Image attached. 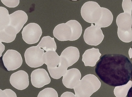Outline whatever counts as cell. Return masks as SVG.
<instances>
[{
	"label": "cell",
	"mask_w": 132,
	"mask_h": 97,
	"mask_svg": "<svg viewBox=\"0 0 132 97\" xmlns=\"http://www.w3.org/2000/svg\"><path fill=\"white\" fill-rule=\"evenodd\" d=\"M101 28L91 24L85 30L83 35L84 41L88 45L97 46L103 40L104 35Z\"/></svg>",
	"instance_id": "obj_6"
},
{
	"label": "cell",
	"mask_w": 132,
	"mask_h": 97,
	"mask_svg": "<svg viewBox=\"0 0 132 97\" xmlns=\"http://www.w3.org/2000/svg\"><path fill=\"white\" fill-rule=\"evenodd\" d=\"M102 14L98 21L95 23L100 28L110 26L112 23L113 16L111 12L108 9L102 7Z\"/></svg>",
	"instance_id": "obj_16"
},
{
	"label": "cell",
	"mask_w": 132,
	"mask_h": 97,
	"mask_svg": "<svg viewBox=\"0 0 132 97\" xmlns=\"http://www.w3.org/2000/svg\"><path fill=\"white\" fill-rule=\"evenodd\" d=\"M101 55L98 49L93 47L85 51L82 55V61L85 66L93 67L95 65Z\"/></svg>",
	"instance_id": "obj_13"
},
{
	"label": "cell",
	"mask_w": 132,
	"mask_h": 97,
	"mask_svg": "<svg viewBox=\"0 0 132 97\" xmlns=\"http://www.w3.org/2000/svg\"><path fill=\"white\" fill-rule=\"evenodd\" d=\"M44 50L38 46H32L27 48L24 53L25 62L31 67L36 68L44 64L43 56Z\"/></svg>",
	"instance_id": "obj_4"
},
{
	"label": "cell",
	"mask_w": 132,
	"mask_h": 97,
	"mask_svg": "<svg viewBox=\"0 0 132 97\" xmlns=\"http://www.w3.org/2000/svg\"><path fill=\"white\" fill-rule=\"evenodd\" d=\"M2 60L4 66L9 71L20 67L23 62L20 53L15 50L10 49L7 50L3 55Z\"/></svg>",
	"instance_id": "obj_7"
},
{
	"label": "cell",
	"mask_w": 132,
	"mask_h": 97,
	"mask_svg": "<svg viewBox=\"0 0 132 97\" xmlns=\"http://www.w3.org/2000/svg\"><path fill=\"white\" fill-rule=\"evenodd\" d=\"M122 7L124 13L132 15V2L131 0H123Z\"/></svg>",
	"instance_id": "obj_24"
},
{
	"label": "cell",
	"mask_w": 132,
	"mask_h": 97,
	"mask_svg": "<svg viewBox=\"0 0 132 97\" xmlns=\"http://www.w3.org/2000/svg\"><path fill=\"white\" fill-rule=\"evenodd\" d=\"M16 36L11 35L4 29L0 31V41L6 43H9L13 41Z\"/></svg>",
	"instance_id": "obj_23"
},
{
	"label": "cell",
	"mask_w": 132,
	"mask_h": 97,
	"mask_svg": "<svg viewBox=\"0 0 132 97\" xmlns=\"http://www.w3.org/2000/svg\"><path fill=\"white\" fill-rule=\"evenodd\" d=\"M79 54V51L77 47L72 46L68 47L61 54L60 63L68 68L78 61Z\"/></svg>",
	"instance_id": "obj_8"
},
{
	"label": "cell",
	"mask_w": 132,
	"mask_h": 97,
	"mask_svg": "<svg viewBox=\"0 0 132 97\" xmlns=\"http://www.w3.org/2000/svg\"><path fill=\"white\" fill-rule=\"evenodd\" d=\"M4 90L6 93L7 97H17L16 93L11 89H6Z\"/></svg>",
	"instance_id": "obj_26"
},
{
	"label": "cell",
	"mask_w": 132,
	"mask_h": 97,
	"mask_svg": "<svg viewBox=\"0 0 132 97\" xmlns=\"http://www.w3.org/2000/svg\"><path fill=\"white\" fill-rule=\"evenodd\" d=\"M32 85L36 88H40L49 84L51 79L45 70L39 68L34 70L31 75Z\"/></svg>",
	"instance_id": "obj_10"
},
{
	"label": "cell",
	"mask_w": 132,
	"mask_h": 97,
	"mask_svg": "<svg viewBox=\"0 0 132 97\" xmlns=\"http://www.w3.org/2000/svg\"><path fill=\"white\" fill-rule=\"evenodd\" d=\"M46 52L50 51H55L57 48L56 43L54 38L49 36H44L37 45Z\"/></svg>",
	"instance_id": "obj_17"
},
{
	"label": "cell",
	"mask_w": 132,
	"mask_h": 97,
	"mask_svg": "<svg viewBox=\"0 0 132 97\" xmlns=\"http://www.w3.org/2000/svg\"><path fill=\"white\" fill-rule=\"evenodd\" d=\"M43 60L44 64L47 67L53 68L57 66L60 62V56L55 51H50L44 53L43 56Z\"/></svg>",
	"instance_id": "obj_15"
},
{
	"label": "cell",
	"mask_w": 132,
	"mask_h": 97,
	"mask_svg": "<svg viewBox=\"0 0 132 97\" xmlns=\"http://www.w3.org/2000/svg\"><path fill=\"white\" fill-rule=\"evenodd\" d=\"M37 97H58L57 91L51 88H46L40 91Z\"/></svg>",
	"instance_id": "obj_22"
},
{
	"label": "cell",
	"mask_w": 132,
	"mask_h": 97,
	"mask_svg": "<svg viewBox=\"0 0 132 97\" xmlns=\"http://www.w3.org/2000/svg\"><path fill=\"white\" fill-rule=\"evenodd\" d=\"M9 16L10 22L9 25L14 28L18 34L27 22V15L24 11L19 10L9 14Z\"/></svg>",
	"instance_id": "obj_12"
},
{
	"label": "cell",
	"mask_w": 132,
	"mask_h": 97,
	"mask_svg": "<svg viewBox=\"0 0 132 97\" xmlns=\"http://www.w3.org/2000/svg\"><path fill=\"white\" fill-rule=\"evenodd\" d=\"M118 36L123 42L129 43L132 40V31H123L118 29Z\"/></svg>",
	"instance_id": "obj_21"
},
{
	"label": "cell",
	"mask_w": 132,
	"mask_h": 97,
	"mask_svg": "<svg viewBox=\"0 0 132 97\" xmlns=\"http://www.w3.org/2000/svg\"><path fill=\"white\" fill-rule=\"evenodd\" d=\"M52 77L56 79H60L66 73L68 68L60 63L56 66L53 68L47 67Z\"/></svg>",
	"instance_id": "obj_18"
},
{
	"label": "cell",
	"mask_w": 132,
	"mask_h": 97,
	"mask_svg": "<svg viewBox=\"0 0 132 97\" xmlns=\"http://www.w3.org/2000/svg\"><path fill=\"white\" fill-rule=\"evenodd\" d=\"M101 86V82L96 76L89 74L82 77L78 85L73 89L77 97H90Z\"/></svg>",
	"instance_id": "obj_2"
},
{
	"label": "cell",
	"mask_w": 132,
	"mask_h": 97,
	"mask_svg": "<svg viewBox=\"0 0 132 97\" xmlns=\"http://www.w3.org/2000/svg\"><path fill=\"white\" fill-rule=\"evenodd\" d=\"M132 82L129 80L127 84L115 87L114 93L116 97H126L132 86Z\"/></svg>",
	"instance_id": "obj_19"
},
{
	"label": "cell",
	"mask_w": 132,
	"mask_h": 97,
	"mask_svg": "<svg viewBox=\"0 0 132 97\" xmlns=\"http://www.w3.org/2000/svg\"><path fill=\"white\" fill-rule=\"evenodd\" d=\"M5 49V46L2 43V42L0 41V57L2 56V54L4 51Z\"/></svg>",
	"instance_id": "obj_28"
},
{
	"label": "cell",
	"mask_w": 132,
	"mask_h": 97,
	"mask_svg": "<svg viewBox=\"0 0 132 97\" xmlns=\"http://www.w3.org/2000/svg\"><path fill=\"white\" fill-rule=\"evenodd\" d=\"M81 77V73L78 69L75 68L67 70L63 76L62 83L66 88L73 89L78 85Z\"/></svg>",
	"instance_id": "obj_11"
},
{
	"label": "cell",
	"mask_w": 132,
	"mask_h": 97,
	"mask_svg": "<svg viewBox=\"0 0 132 97\" xmlns=\"http://www.w3.org/2000/svg\"><path fill=\"white\" fill-rule=\"evenodd\" d=\"M1 1L5 6L10 8L16 7L20 2L19 0H1Z\"/></svg>",
	"instance_id": "obj_25"
},
{
	"label": "cell",
	"mask_w": 132,
	"mask_h": 97,
	"mask_svg": "<svg viewBox=\"0 0 132 97\" xmlns=\"http://www.w3.org/2000/svg\"><path fill=\"white\" fill-rule=\"evenodd\" d=\"M80 12L82 18L86 22L95 24L101 17L102 7L96 2L88 1L83 5Z\"/></svg>",
	"instance_id": "obj_3"
},
{
	"label": "cell",
	"mask_w": 132,
	"mask_h": 97,
	"mask_svg": "<svg viewBox=\"0 0 132 97\" xmlns=\"http://www.w3.org/2000/svg\"><path fill=\"white\" fill-rule=\"evenodd\" d=\"M10 82L15 89L20 90L25 89L29 85L28 74L23 70L18 71L11 75Z\"/></svg>",
	"instance_id": "obj_9"
},
{
	"label": "cell",
	"mask_w": 132,
	"mask_h": 97,
	"mask_svg": "<svg viewBox=\"0 0 132 97\" xmlns=\"http://www.w3.org/2000/svg\"><path fill=\"white\" fill-rule=\"evenodd\" d=\"M0 97H7L6 93L4 91L0 89Z\"/></svg>",
	"instance_id": "obj_29"
},
{
	"label": "cell",
	"mask_w": 132,
	"mask_h": 97,
	"mask_svg": "<svg viewBox=\"0 0 132 97\" xmlns=\"http://www.w3.org/2000/svg\"><path fill=\"white\" fill-rule=\"evenodd\" d=\"M82 31L80 24L75 20L58 24L53 31L54 36L60 41H73L78 39Z\"/></svg>",
	"instance_id": "obj_1"
},
{
	"label": "cell",
	"mask_w": 132,
	"mask_h": 97,
	"mask_svg": "<svg viewBox=\"0 0 132 97\" xmlns=\"http://www.w3.org/2000/svg\"><path fill=\"white\" fill-rule=\"evenodd\" d=\"M42 33L40 26L35 23H30L23 28L21 33L24 41L28 44H33L38 42Z\"/></svg>",
	"instance_id": "obj_5"
},
{
	"label": "cell",
	"mask_w": 132,
	"mask_h": 97,
	"mask_svg": "<svg viewBox=\"0 0 132 97\" xmlns=\"http://www.w3.org/2000/svg\"><path fill=\"white\" fill-rule=\"evenodd\" d=\"M116 23L118 29L123 31L132 30V15L125 13L119 14L117 16Z\"/></svg>",
	"instance_id": "obj_14"
},
{
	"label": "cell",
	"mask_w": 132,
	"mask_h": 97,
	"mask_svg": "<svg viewBox=\"0 0 132 97\" xmlns=\"http://www.w3.org/2000/svg\"><path fill=\"white\" fill-rule=\"evenodd\" d=\"M60 97H77L72 92L67 91L63 93Z\"/></svg>",
	"instance_id": "obj_27"
},
{
	"label": "cell",
	"mask_w": 132,
	"mask_h": 97,
	"mask_svg": "<svg viewBox=\"0 0 132 97\" xmlns=\"http://www.w3.org/2000/svg\"><path fill=\"white\" fill-rule=\"evenodd\" d=\"M10 22L8 10L5 8L0 6V31L7 27Z\"/></svg>",
	"instance_id": "obj_20"
},
{
	"label": "cell",
	"mask_w": 132,
	"mask_h": 97,
	"mask_svg": "<svg viewBox=\"0 0 132 97\" xmlns=\"http://www.w3.org/2000/svg\"><path fill=\"white\" fill-rule=\"evenodd\" d=\"M132 48H130L129 51V57L130 59L132 58Z\"/></svg>",
	"instance_id": "obj_30"
}]
</instances>
